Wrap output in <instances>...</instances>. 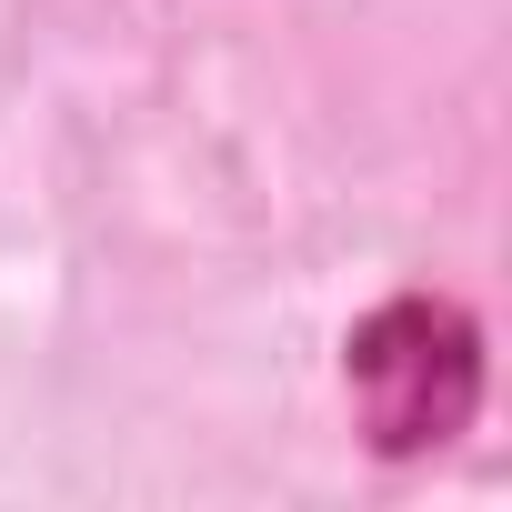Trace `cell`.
Masks as SVG:
<instances>
[{
	"instance_id": "cell-1",
	"label": "cell",
	"mask_w": 512,
	"mask_h": 512,
	"mask_svg": "<svg viewBox=\"0 0 512 512\" xmlns=\"http://www.w3.org/2000/svg\"><path fill=\"white\" fill-rule=\"evenodd\" d=\"M472 382H482V352L452 302H392L352 342V392H362V422L382 452H422V442L462 432Z\"/></svg>"
}]
</instances>
